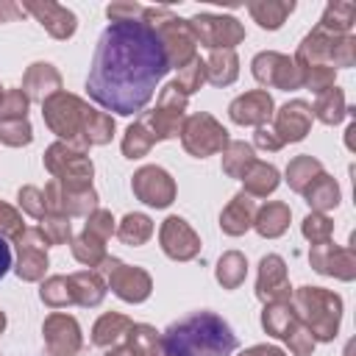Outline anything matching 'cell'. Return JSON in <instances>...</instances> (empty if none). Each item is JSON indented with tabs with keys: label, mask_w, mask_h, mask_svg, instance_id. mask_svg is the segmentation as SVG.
Masks as SVG:
<instances>
[{
	"label": "cell",
	"mask_w": 356,
	"mask_h": 356,
	"mask_svg": "<svg viewBox=\"0 0 356 356\" xmlns=\"http://www.w3.org/2000/svg\"><path fill=\"white\" fill-rule=\"evenodd\" d=\"M167 70V50L150 22H111L97 42L86 89L103 108L136 114L147 106Z\"/></svg>",
	"instance_id": "obj_1"
},
{
	"label": "cell",
	"mask_w": 356,
	"mask_h": 356,
	"mask_svg": "<svg viewBox=\"0 0 356 356\" xmlns=\"http://www.w3.org/2000/svg\"><path fill=\"white\" fill-rule=\"evenodd\" d=\"M167 356H231L236 337L225 320L209 312H195L167 328L161 337Z\"/></svg>",
	"instance_id": "obj_2"
},
{
	"label": "cell",
	"mask_w": 356,
	"mask_h": 356,
	"mask_svg": "<svg viewBox=\"0 0 356 356\" xmlns=\"http://www.w3.org/2000/svg\"><path fill=\"white\" fill-rule=\"evenodd\" d=\"M295 306L306 312L312 339H331L339 323V298L331 292H323L317 286H303L295 295Z\"/></svg>",
	"instance_id": "obj_3"
},
{
	"label": "cell",
	"mask_w": 356,
	"mask_h": 356,
	"mask_svg": "<svg viewBox=\"0 0 356 356\" xmlns=\"http://www.w3.org/2000/svg\"><path fill=\"white\" fill-rule=\"evenodd\" d=\"M44 164L53 175H58L67 186L83 189L89 186L92 178V161L83 156V147H70V145H53L44 156Z\"/></svg>",
	"instance_id": "obj_4"
},
{
	"label": "cell",
	"mask_w": 356,
	"mask_h": 356,
	"mask_svg": "<svg viewBox=\"0 0 356 356\" xmlns=\"http://www.w3.org/2000/svg\"><path fill=\"white\" fill-rule=\"evenodd\" d=\"M189 28L195 39H200L211 50H231L236 42H242L245 31L234 17H217V14H197L189 19Z\"/></svg>",
	"instance_id": "obj_5"
},
{
	"label": "cell",
	"mask_w": 356,
	"mask_h": 356,
	"mask_svg": "<svg viewBox=\"0 0 356 356\" xmlns=\"http://www.w3.org/2000/svg\"><path fill=\"white\" fill-rule=\"evenodd\" d=\"M153 31L159 33V39H161V44H164L170 64L184 67V64H189V61L195 58V33H192L189 22L172 17L170 8L164 11V22H156Z\"/></svg>",
	"instance_id": "obj_6"
},
{
	"label": "cell",
	"mask_w": 356,
	"mask_h": 356,
	"mask_svg": "<svg viewBox=\"0 0 356 356\" xmlns=\"http://www.w3.org/2000/svg\"><path fill=\"white\" fill-rule=\"evenodd\" d=\"M86 106L72 97V95H64V92H56L44 100V120L47 125L58 134V136H75L78 131H83V122H86Z\"/></svg>",
	"instance_id": "obj_7"
},
{
	"label": "cell",
	"mask_w": 356,
	"mask_h": 356,
	"mask_svg": "<svg viewBox=\"0 0 356 356\" xmlns=\"http://www.w3.org/2000/svg\"><path fill=\"white\" fill-rule=\"evenodd\" d=\"M261 323H264V328H267L270 334L286 339V342L295 348L298 356H306V353L314 348L312 334H306V328H300L298 317H295V314L289 312V306H284V303H273L270 309H264Z\"/></svg>",
	"instance_id": "obj_8"
},
{
	"label": "cell",
	"mask_w": 356,
	"mask_h": 356,
	"mask_svg": "<svg viewBox=\"0 0 356 356\" xmlns=\"http://www.w3.org/2000/svg\"><path fill=\"white\" fill-rule=\"evenodd\" d=\"M228 145L225 128H220L209 114H195L189 117L186 128H184V147L192 156H209L220 147Z\"/></svg>",
	"instance_id": "obj_9"
},
{
	"label": "cell",
	"mask_w": 356,
	"mask_h": 356,
	"mask_svg": "<svg viewBox=\"0 0 356 356\" xmlns=\"http://www.w3.org/2000/svg\"><path fill=\"white\" fill-rule=\"evenodd\" d=\"M253 75L267 83V86H281V89H295L303 83V72L298 64H292L286 56L278 53H259L253 58Z\"/></svg>",
	"instance_id": "obj_10"
},
{
	"label": "cell",
	"mask_w": 356,
	"mask_h": 356,
	"mask_svg": "<svg viewBox=\"0 0 356 356\" xmlns=\"http://www.w3.org/2000/svg\"><path fill=\"white\" fill-rule=\"evenodd\" d=\"M106 273H108V284H111V289L122 298V300H145L147 295H150V278H147V273L145 270H139V267H128V264H122V261H117V259H106V267H103Z\"/></svg>",
	"instance_id": "obj_11"
},
{
	"label": "cell",
	"mask_w": 356,
	"mask_h": 356,
	"mask_svg": "<svg viewBox=\"0 0 356 356\" xmlns=\"http://www.w3.org/2000/svg\"><path fill=\"white\" fill-rule=\"evenodd\" d=\"M134 192L147 206H167L175 197V184L161 167H142L134 175Z\"/></svg>",
	"instance_id": "obj_12"
},
{
	"label": "cell",
	"mask_w": 356,
	"mask_h": 356,
	"mask_svg": "<svg viewBox=\"0 0 356 356\" xmlns=\"http://www.w3.org/2000/svg\"><path fill=\"white\" fill-rule=\"evenodd\" d=\"M44 342L56 356H72L81 348L78 323L67 314H50L44 323Z\"/></svg>",
	"instance_id": "obj_13"
},
{
	"label": "cell",
	"mask_w": 356,
	"mask_h": 356,
	"mask_svg": "<svg viewBox=\"0 0 356 356\" xmlns=\"http://www.w3.org/2000/svg\"><path fill=\"white\" fill-rule=\"evenodd\" d=\"M161 248L172 259H192L197 253L200 242H197L195 231L181 217H170L161 225Z\"/></svg>",
	"instance_id": "obj_14"
},
{
	"label": "cell",
	"mask_w": 356,
	"mask_h": 356,
	"mask_svg": "<svg viewBox=\"0 0 356 356\" xmlns=\"http://www.w3.org/2000/svg\"><path fill=\"white\" fill-rule=\"evenodd\" d=\"M309 125H312V108L306 103H300V100H292V103H286L278 111V120H275V131L273 134H278V142L281 145L284 142H298V139L306 136Z\"/></svg>",
	"instance_id": "obj_15"
},
{
	"label": "cell",
	"mask_w": 356,
	"mask_h": 356,
	"mask_svg": "<svg viewBox=\"0 0 356 356\" xmlns=\"http://www.w3.org/2000/svg\"><path fill=\"white\" fill-rule=\"evenodd\" d=\"M42 231H22L19 236V278L25 281H36L42 273H44V264H47V256H44V245L42 242Z\"/></svg>",
	"instance_id": "obj_16"
},
{
	"label": "cell",
	"mask_w": 356,
	"mask_h": 356,
	"mask_svg": "<svg viewBox=\"0 0 356 356\" xmlns=\"http://www.w3.org/2000/svg\"><path fill=\"white\" fill-rule=\"evenodd\" d=\"M270 114H273V100L261 89L248 92L231 103V120L239 125H261L264 120H270Z\"/></svg>",
	"instance_id": "obj_17"
},
{
	"label": "cell",
	"mask_w": 356,
	"mask_h": 356,
	"mask_svg": "<svg viewBox=\"0 0 356 356\" xmlns=\"http://www.w3.org/2000/svg\"><path fill=\"white\" fill-rule=\"evenodd\" d=\"M259 298L261 300H270V303H284V298H289V284H286V270H284L281 256L261 259Z\"/></svg>",
	"instance_id": "obj_18"
},
{
	"label": "cell",
	"mask_w": 356,
	"mask_h": 356,
	"mask_svg": "<svg viewBox=\"0 0 356 356\" xmlns=\"http://www.w3.org/2000/svg\"><path fill=\"white\" fill-rule=\"evenodd\" d=\"M31 14H36V19L56 36V39H67L75 33V14L58 3H28Z\"/></svg>",
	"instance_id": "obj_19"
},
{
	"label": "cell",
	"mask_w": 356,
	"mask_h": 356,
	"mask_svg": "<svg viewBox=\"0 0 356 356\" xmlns=\"http://www.w3.org/2000/svg\"><path fill=\"white\" fill-rule=\"evenodd\" d=\"M312 264L320 273L339 275V278H353V256L348 250H339V248L328 245V242H323L312 250Z\"/></svg>",
	"instance_id": "obj_20"
},
{
	"label": "cell",
	"mask_w": 356,
	"mask_h": 356,
	"mask_svg": "<svg viewBox=\"0 0 356 356\" xmlns=\"http://www.w3.org/2000/svg\"><path fill=\"white\" fill-rule=\"evenodd\" d=\"M25 89L31 92V97L44 103L50 95H56L61 89V78L50 64H33L25 75Z\"/></svg>",
	"instance_id": "obj_21"
},
{
	"label": "cell",
	"mask_w": 356,
	"mask_h": 356,
	"mask_svg": "<svg viewBox=\"0 0 356 356\" xmlns=\"http://www.w3.org/2000/svg\"><path fill=\"white\" fill-rule=\"evenodd\" d=\"M250 222H253V200H250L248 195H236V197L231 200V206L222 211L220 225H222V231H228V234L236 236V234L248 231Z\"/></svg>",
	"instance_id": "obj_22"
},
{
	"label": "cell",
	"mask_w": 356,
	"mask_h": 356,
	"mask_svg": "<svg viewBox=\"0 0 356 356\" xmlns=\"http://www.w3.org/2000/svg\"><path fill=\"white\" fill-rule=\"evenodd\" d=\"M70 289H72V300L83 303V306H97L103 300V281L95 273H75L67 278Z\"/></svg>",
	"instance_id": "obj_23"
},
{
	"label": "cell",
	"mask_w": 356,
	"mask_h": 356,
	"mask_svg": "<svg viewBox=\"0 0 356 356\" xmlns=\"http://www.w3.org/2000/svg\"><path fill=\"white\" fill-rule=\"evenodd\" d=\"M242 178H245V189H248L250 195H267V192H273L275 184H278L275 167H273V164H261V161H253L250 170H248Z\"/></svg>",
	"instance_id": "obj_24"
},
{
	"label": "cell",
	"mask_w": 356,
	"mask_h": 356,
	"mask_svg": "<svg viewBox=\"0 0 356 356\" xmlns=\"http://www.w3.org/2000/svg\"><path fill=\"white\" fill-rule=\"evenodd\" d=\"M248 8H250L253 19H256L261 28L275 31V28H281V22L286 19V14L295 8V3H273V0H267V3H250Z\"/></svg>",
	"instance_id": "obj_25"
},
{
	"label": "cell",
	"mask_w": 356,
	"mask_h": 356,
	"mask_svg": "<svg viewBox=\"0 0 356 356\" xmlns=\"http://www.w3.org/2000/svg\"><path fill=\"white\" fill-rule=\"evenodd\" d=\"M353 14H356V6L353 3H328L323 19H320V31H334L337 33H345L350 25H353Z\"/></svg>",
	"instance_id": "obj_26"
},
{
	"label": "cell",
	"mask_w": 356,
	"mask_h": 356,
	"mask_svg": "<svg viewBox=\"0 0 356 356\" xmlns=\"http://www.w3.org/2000/svg\"><path fill=\"white\" fill-rule=\"evenodd\" d=\"M209 64L211 67H206V78L211 83L225 86V83H231L236 78V56H234V50H217Z\"/></svg>",
	"instance_id": "obj_27"
},
{
	"label": "cell",
	"mask_w": 356,
	"mask_h": 356,
	"mask_svg": "<svg viewBox=\"0 0 356 356\" xmlns=\"http://www.w3.org/2000/svg\"><path fill=\"white\" fill-rule=\"evenodd\" d=\"M128 331H131V320L128 317H122V314H106V317L97 320L92 339H95V345H114Z\"/></svg>",
	"instance_id": "obj_28"
},
{
	"label": "cell",
	"mask_w": 356,
	"mask_h": 356,
	"mask_svg": "<svg viewBox=\"0 0 356 356\" xmlns=\"http://www.w3.org/2000/svg\"><path fill=\"white\" fill-rule=\"evenodd\" d=\"M128 339H131V353L134 356H159V353H164V345H161V339L156 337V331L150 325H131Z\"/></svg>",
	"instance_id": "obj_29"
},
{
	"label": "cell",
	"mask_w": 356,
	"mask_h": 356,
	"mask_svg": "<svg viewBox=\"0 0 356 356\" xmlns=\"http://www.w3.org/2000/svg\"><path fill=\"white\" fill-rule=\"evenodd\" d=\"M286 222H289V209L284 203H270L267 209H261L256 228L261 236H278V234H284Z\"/></svg>",
	"instance_id": "obj_30"
},
{
	"label": "cell",
	"mask_w": 356,
	"mask_h": 356,
	"mask_svg": "<svg viewBox=\"0 0 356 356\" xmlns=\"http://www.w3.org/2000/svg\"><path fill=\"white\" fill-rule=\"evenodd\" d=\"M303 192H306L309 203H312L314 209H320V211L337 206V200H339V189H337V184H334L328 175H317V178L312 181V186L303 189Z\"/></svg>",
	"instance_id": "obj_31"
},
{
	"label": "cell",
	"mask_w": 356,
	"mask_h": 356,
	"mask_svg": "<svg viewBox=\"0 0 356 356\" xmlns=\"http://www.w3.org/2000/svg\"><path fill=\"white\" fill-rule=\"evenodd\" d=\"M83 134H86L89 145H103L114 134V120L100 114V111H95V108H89L86 111V122H83Z\"/></svg>",
	"instance_id": "obj_32"
},
{
	"label": "cell",
	"mask_w": 356,
	"mask_h": 356,
	"mask_svg": "<svg viewBox=\"0 0 356 356\" xmlns=\"http://www.w3.org/2000/svg\"><path fill=\"white\" fill-rule=\"evenodd\" d=\"M153 142H156V136L150 134V128L145 125V120H139L136 125H131V128H128L125 142H122V150H125V156H128V159H136V156L147 153Z\"/></svg>",
	"instance_id": "obj_33"
},
{
	"label": "cell",
	"mask_w": 356,
	"mask_h": 356,
	"mask_svg": "<svg viewBox=\"0 0 356 356\" xmlns=\"http://www.w3.org/2000/svg\"><path fill=\"white\" fill-rule=\"evenodd\" d=\"M153 234V222L145 214H128L120 225V239L128 245H142Z\"/></svg>",
	"instance_id": "obj_34"
},
{
	"label": "cell",
	"mask_w": 356,
	"mask_h": 356,
	"mask_svg": "<svg viewBox=\"0 0 356 356\" xmlns=\"http://www.w3.org/2000/svg\"><path fill=\"white\" fill-rule=\"evenodd\" d=\"M253 161H256V159H253V150H250L245 142H231V145H228V153H225V159H222V167H225L228 175H245Z\"/></svg>",
	"instance_id": "obj_35"
},
{
	"label": "cell",
	"mask_w": 356,
	"mask_h": 356,
	"mask_svg": "<svg viewBox=\"0 0 356 356\" xmlns=\"http://www.w3.org/2000/svg\"><path fill=\"white\" fill-rule=\"evenodd\" d=\"M245 259L239 256V253H225L222 259H220V267H217V278H220V284L222 286H239L242 284V278H245Z\"/></svg>",
	"instance_id": "obj_36"
},
{
	"label": "cell",
	"mask_w": 356,
	"mask_h": 356,
	"mask_svg": "<svg viewBox=\"0 0 356 356\" xmlns=\"http://www.w3.org/2000/svg\"><path fill=\"white\" fill-rule=\"evenodd\" d=\"M314 111H317V117L323 122H337L345 114V97H342V92L334 89V86L328 92H323L320 100H317V106H314Z\"/></svg>",
	"instance_id": "obj_37"
},
{
	"label": "cell",
	"mask_w": 356,
	"mask_h": 356,
	"mask_svg": "<svg viewBox=\"0 0 356 356\" xmlns=\"http://www.w3.org/2000/svg\"><path fill=\"white\" fill-rule=\"evenodd\" d=\"M312 172H320V161H314L312 156H300V159H295V161L289 164V170H286L289 186L298 189V192H303V189H306V181H314Z\"/></svg>",
	"instance_id": "obj_38"
},
{
	"label": "cell",
	"mask_w": 356,
	"mask_h": 356,
	"mask_svg": "<svg viewBox=\"0 0 356 356\" xmlns=\"http://www.w3.org/2000/svg\"><path fill=\"white\" fill-rule=\"evenodd\" d=\"M206 81V64L195 56L189 64H184L181 67V72H178V81H172L184 95H189V92H195V89H200V83Z\"/></svg>",
	"instance_id": "obj_39"
},
{
	"label": "cell",
	"mask_w": 356,
	"mask_h": 356,
	"mask_svg": "<svg viewBox=\"0 0 356 356\" xmlns=\"http://www.w3.org/2000/svg\"><path fill=\"white\" fill-rule=\"evenodd\" d=\"M72 253H75L78 261H83V264L92 267V264L103 261V239H97V236H92V234L83 231V236H78L72 242Z\"/></svg>",
	"instance_id": "obj_40"
},
{
	"label": "cell",
	"mask_w": 356,
	"mask_h": 356,
	"mask_svg": "<svg viewBox=\"0 0 356 356\" xmlns=\"http://www.w3.org/2000/svg\"><path fill=\"white\" fill-rule=\"evenodd\" d=\"M0 142L6 145H25L31 142V125L28 120H0Z\"/></svg>",
	"instance_id": "obj_41"
},
{
	"label": "cell",
	"mask_w": 356,
	"mask_h": 356,
	"mask_svg": "<svg viewBox=\"0 0 356 356\" xmlns=\"http://www.w3.org/2000/svg\"><path fill=\"white\" fill-rule=\"evenodd\" d=\"M28 108V97L19 89L0 95V120H22Z\"/></svg>",
	"instance_id": "obj_42"
},
{
	"label": "cell",
	"mask_w": 356,
	"mask_h": 356,
	"mask_svg": "<svg viewBox=\"0 0 356 356\" xmlns=\"http://www.w3.org/2000/svg\"><path fill=\"white\" fill-rule=\"evenodd\" d=\"M42 300L50 303V306H64V303H72V289H70V281L67 278H50L44 286H42Z\"/></svg>",
	"instance_id": "obj_43"
},
{
	"label": "cell",
	"mask_w": 356,
	"mask_h": 356,
	"mask_svg": "<svg viewBox=\"0 0 356 356\" xmlns=\"http://www.w3.org/2000/svg\"><path fill=\"white\" fill-rule=\"evenodd\" d=\"M39 231H42L44 242H67V236H70V222H67L61 214H56V217H47Z\"/></svg>",
	"instance_id": "obj_44"
},
{
	"label": "cell",
	"mask_w": 356,
	"mask_h": 356,
	"mask_svg": "<svg viewBox=\"0 0 356 356\" xmlns=\"http://www.w3.org/2000/svg\"><path fill=\"white\" fill-rule=\"evenodd\" d=\"M303 234H306L312 242L323 245V242L328 239V234H331V222H328L323 214H312V217H306V222H303Z\"/></svg>",
	"instance_id": "obj_45"
},
{
	"label": "cell",
	"mask_w": 356,
	"mask_h": 356,
	"mask_svg": "<svg viewBox=\"0 0 356 356\" xmlns=\"http://www.w3.org/2000/svg\"><path fill=\"white\" fill-rule=\"evenodd\" d=\"M19 206L28 211V214H33V217H42L44 214V195L36 189V186H25V189H19Z\"/></svg>",
	"instance_id": "obj_46"
},
{
	"label": "cell",
	"mask_w": 356,
	"mask_h": 356,
	"mask_svg": "<svg viewBox=\"0 0 356 356\" xmlns=\"http://www.w3.org/2000/svg\"><path fill=\"white\" fill-rule=\"evenodd\" d=\"M0 236H17V239L22 236V220L6 203H0Z\"/></svg>",
	"instance_id": "obj_47"
},
{
	"label": "cell",
	"mask_w": 356,
	"mask_h": 356,
	"mask_svg": "<svg viewBox=\"0 0 356 356\" xmlns=\"http://www.w3.org/2000/svg\"><path fill=\"white\" fill-rule=\"evenodd\" d=\"M106 14L111 17V22H131V19H136L139 14H145V8L136 6V3H111V6L106 8Z\"/></svg>",
	"instance_id": "obj_48"
},
{
	"label": "cell",
	"mask_w": 356,
	"mask_h": 356,
	"mask_svg": "<svg viewBox=\"0 0 356 356\" xmlns=\"http://www.w3.org/2000/svg\"><path fill=\"white\" fill-rule=\"evenodd\" d=\"M111 231H114V220L108 211H95V217L86 222V234H92L97 239H106Z\"/></svg>",
	"instance_id": "obj_49"
},
{
	"label": "cell",
	"mask_w": 356,
	"mask_h": 356,
	"mask_svg": "<svg viewBox=\"0 0 356 356\" xmlns=\"http://www.w3.org/2000/svg\"><path fill=\"white\" fill-rule=\"evenodd\" d=\"M256 145H261V147H270V150L281 147L278 136H273V131H267V128H259V131H256Z\"/></svg>",
	"instance_id": "obj_50"
},
{
	"label": "cell",
	"mask_w": 356,
	"mask_h": 356,
	"mask_svg": "<svg viewBox=\"0 0 356 356\" xmlns=\"http://www.w3.org/2000/svg\"><path fill=\"white\" fill-rule=\"evenodd\" d=\"M22 14H25V8L14 6V3H0V22H6V19H17V17H22Z\"/></svg>",
	"instance_id": "obj_51"
},
{
	"label": "cell",
	"mask_w": 356,
	"mask_h": 356,
	"mask_svg": "<svg viewBox=\"0 0 356 356\" xmlns=\"http://www.w3.org/2000/svg\"><path fill=\"white\" fill-rule=\"evenodd\" d=\"M8 267H11V250H8L6 239L0 236V278L8 273Z\"/></svg>",
	"instance_id": "obj_52"
},
{
	"label": "cell",
	"mask_w": 356,
	"mask_h": 356,
	"mask_svg": "<svg viewBox=\"0 0 356 356\" xmlns=\"http://www.w3.org/2000/svg\"><path fill=\"white\" fill-rule=\"evenodd\" d=\"M242 356H284L278 348H267V345H259V348H250L248 353H242Z\"/></svg>",
	"instance_id": "obj_53"
},
{
	"label": "cell",
	"mask_w": 356,
	"mask_h": 356,
	"mask_svg": "<svg viewBox=\"0 0 356 356\" xmlns=\"http://www.w3.org/2000/svg\"><path fill=\"white\" fill-rule=\"evenodd\" d=\"M106 356H134V353H131V350H122V348H120V350H111V353H106Z\"/></svg>",
	"instance_id": "obj_54"
},
{
	"label": "cell",
	"mask_w": 356,
	"mask_h": 356,
	"mask_svg": "<svg viewBox=\"0 0 356 356\" xmlns=\"http://www.w3.org/2000/svg\"><path fill=\"white\" fill-rule=\"evenodd\" d=\"M3 325H6V317H3V314H0V331H3Z\"/></svg>",
	"instance_id": "obj_55"
}]
</instances>
